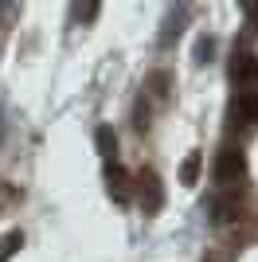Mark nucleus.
Returning <instances> with one entry per match:
<instances>
[{
  "instance_id": "f257e3e1",
  "label": "nucleus",
  "mask_w": 258,
  "mask_h": 262,
  "mask_svg": "<svg viewBox=\"0 0 258 262\" xmlns=\"http://www.w3.org/2000/svg\"><path fill=\"white\" fill-rule=\"evenodd\" d=\"M243 176H247V161H243V153L223 149V157H219V184H223V188H239V184H243Z\"/></svg>"
},
{
  "instance_id": "f03ea898",
  "label": "nucleus",
  "mask_w": 258,
  "mask_h": 262,
  "mask_svg": "<svg viewBox=\"0 0 258 262\" xmlns=\"http://www.w3.org/2000/svg\"><path fill=\"white\" fill-rule=\"evenodd\" d=\"M137 188H141V200H145V211H161V204H164V192H161V180H157V172H141L137 176Z\"/></svg>"
},
{
  "instance_id": "7ed1b4c3",
  "label": "nucleus",
  "mask_w": 258,
  "mask_h": 262,
  "mask_svg": "<svg viewBox=\"0 0 258 262\" xmlns=\"http://www.w3.org/2000/svg\"><path fill=\"white\" fill-rule=\"evenodd\" d=\"M235 118L243 121L247 129L258 125V90H239L235 94Z\"/></svg>"
},
{
  "instance_id": "20e7f679",
  "label": "nucleus",
  "mask_w": 258,
  "mask_h": 262,
  "mask_svg": "<svg viewBox=\"0 0 258 262\" xmlns=\"http://www.w3.org/2000/svg\"><path fill=\"white\" fill-rule=\"evenodd\" d=\"M106 180H110V196L118 200V204H125L129 200V176H125V168H121L118 157L106 161Z\"/></svg>"
},
{
  "instance_id": "39448f33",
  "label": "nucleus",
  "mask_w": 258,
  "mask_h": 262,
  "mask_svg": "<svg viewBox=\"0 0 258 262\" xmlns=\"http://www.w3.org/2000/svg\"><path fill=\"white\" fill-rule=\"evenodd\" d=\"M200 161H204V153H192L188 161H184V172H180V180H184L188 188H192V184H196V176H200Z\"/></svg>"
},
{
  "instance_id": "423d86ee",
  "label": "nucleus",
  "mask_w": 258,
  "mask_h": 262,
  "mask_svg": "<svg viewBox=\"0 0 258 262\" xmlns=\"http://www.w3.org/2000/svg\"><path fill=\"white\" fill-rule=\"evenodd\" d=\"M16 247H24V235H20V231H12L8 239L0 243V262H4V258H12V254H16Z\"/></svg>"
}]
</instances>
